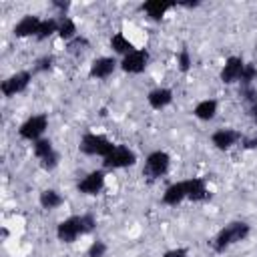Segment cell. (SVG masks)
<instances>
[{
	"mask_svg": "<svg viewBox=\"0 0 257 257\" xmlns=\"http://www.w3.org/2000/svg\"><path fill=\"white\" fill-rule=\"evenodd\" d=\"M96 227V219L92 213H82V215H72L66 217L56 225V237L62 243H74L78 237L92 233Z\"/></svg>",
	"mask_w": 257,
	"mask_h": 257,
	"instance_id": "1",
	"label": "cell"
},
{
	"mask_svg": "<svg viewBox=\"0 0 257 257\" xmlns=\"http://www.w3.org/2000/svg\"><path fill=\"white\" fill-rule=\"evenodd\" d=\"M251 233V225L247 221H231L227 223L223 229H219V233L213 237L211 245L215 253H225L229 247L245 241Z\"/></svg>",
	"mask_w": 257,
	"mask_h": 257,
	"instance_id": "2",
	"label": "cell"
},
{
	"mask_svg": "<svg viewBox=\"0 0 257 257\" xmlns=\"http://www.w3.org/2000/svg\"><path fill=\"white\" fill-rule=\"evenodd\" d=\"M114 147L116 145L110 139H106L104 135H96V133H84L82 139H80V143H78V151L82 155L100 157V159H104L106 155H110Z\"/></svg>",
	"mask_w": 257,
	"mask_h": 257,
	"instance_id": "3",
	"label": "cell"
},
{
	"mask_svg": "<svg viewBox=\"0 0 257 257\" xmlns=\"http://www.w3.org/2000/svg\"><path fill=\"white\" fill-rule=\"evenodd\" d=\"M169 169H171V155L167 151H153L145 159L143 173L151 179H161L169 173Z\"/></svg>",
	"mask_w": 257,
	"mask_h": 257,
	"instance_id": "4",
	"label": "cell"
},
{
	"mask_svg": "<svg viewBox=\"0 0 257 257\" xmlns=\"http://www.w3.org/2000/svg\"><path fill=\"white\" fill-rule=\"evenodd\" d=\"M137 163V153L124 145H116L112 149L110 155H106L102 159V167L106 171H116V169H126V167H133Z\"/></svg>",
	"mask_w": 257,
	"mask_h": 257,
	"instance_id": "5",
	"label": "cell"
},
{
	"mask_svg": "<svg viewBox=\"0 0 257 257\" xmlns=\"http://www.w3.org/2000/svg\"><path fill=\"white\" fill-rule=\"evenodd\" d=\"M46 128H48V116L46 114H32L18 126V137L34 143V141L44 137Z\"/></svg>",
	"mask_w": 257,
	"mask_h": 257,
	"instance_id": "6",
	"label": "cell"
},
{
	"mask_svg": "<svg viewBox=\"0 0 257 257\" xmlns=\"http://www.w3.org/2000/svg\"><path fill=\"white\" fill-rule=\"evenodd\" d=\"M30 82H32V72L30 70H18V72L10 74L6 80H2L0 90L6 98H10V96H16V94L24 92L30 86Z\"/></svg>",
	"mask_w": 257,
	"mask_h": 257,
	"instance_id": "7",
	"label": "cell"
},
{
	"mask_svg": "<svg viewBox=\"0 0 257 257\" xmlns=\"http://www.w3.org/2000/svg\"><path fill=\"white\" fill-rule=\"evenodd\" d=\"M149 60H151L149 50H145V48H135L131 54L122 56V60H120L118 64H120L122 72H126V74H141V72H145V68L149 66Z\"/></svg>",
	"mask_w": 257,
	"mask_h": 257,
	"instance_id": "8",
	"label": "cell"
},
{
	"mask_svg": "<svg viewBox=\"0 0 257 257\" xmlns=\"http://www.w3.org/2000/svg\"><path fill=\"white\" fill-rule=\"evenodd\" d=\"M104 183H106V173H104L102 169H94V171L86 173V175L78 181L76 189H78V193H82V195L94 197V195H98V193L104 189Z\"/></svg>",
	"mask_w": 257,
	"mask_h": 257,
	"instance_id": "9",
	"label": "cell"
},
{
	"mask_svg": "<svg viewBox=\"0 0 257 257\" xmlns=\"http://www.w3.org/2000/svg\"><path fill=\"white\" fill-rule=\"evenodd\" d=\"M245 64H247V62H245L241 56H229V58L225 60L221 72H219L221 82H225V84L239 82V80H241V74H243V70H245Z\"/></svg>",
	"mask_w": 257,
	"mask_h": 257,
	"instance_id": "10",
	"label": "cell"
},
{
	"mask_svg": "<svg viewBox=\"0 0 257 257\" xmlns=\"http://www.w3.org/2000/svg\"><path fill=\"white\" fill-rule=\"evenodd\" d=\"M116 66H118V62H116L114 56H98V58H94V60L90 62L88 76H90V78H98V80L108 78V76L116 70Z\"/></svg>",
	"mask_w": 257,
	"mask_h": 257,
	"instance_id": "11",
	"label": "cell"
},
{
	"mask_svg": "<svg viewBox=\"0 0 257 257\" xmlns=\"http://www.w3.org/2000/svg\"><path fill=\"white\" fill-rule=\"evenodd\" d=\"M241 133L239 131H233V128H217L213 135H211V143L217 151H229L231 147H235L239 141H241Z\"/></svg>",
	"mask_w": 257,
	"mask_h": 257,
	"instance_id": "12",
	"label": "cell"
},
{
	"mask_svg": "<svg viewBox=\"0 0 257 257\" xmlns=\"http://www.w3.org/2000/svg\"><path fill=\"white\" fill-rule=\"evenodd\" d=\"M40 22H42V18H38L36 14H26V16H22L16 24H14V36L16 38H28V36H34L36 38V34H38V28H40Z\"/></svg>",
	"mask_w": 257,
	"mask_h": 257,
	"instance_id": "13",
	"label": "cell"
},
{
	"mask_svg": "<svg viewBox=\"0 0 257 257\" xmlns=\"http://www.w3.org/2000/svg\"><path fill=\"white\" fill-rule=\"evenodd\" d=\"M187 187V199L193 203H203L209 199V187H207V179L203 177H191L185 181Z\"/></svg>",
	"mask_w": 257,
	"mask_h": 257,
	"instance_id": "14",
	"label": "cell"
},
{
	"mask_svg": "<svg viewBox=\"0 0 257 257\" xmlns=\"http://www.w3.org/2000/svg\"><path fill=\"white\" fill-rule=\"evenodd\" d=\"M147 102H149L151 108H155V110H163V108H167V106L173 102V90L167 88V86H157V88L149 90V94H147Z\"/></svg>",
	"mask_w": 257,
	"mask_h": 257,
	"instance_id": "15",
	"label": "cell"
},
{
	"mask_svg": "<svg viewBox=\"0 0 257 257\" xmlns=\"http://www.w3.org/2000/svg\"><path fill=\"white\" fill-rule=\"evenodd\" d=\"M185 199H187V187H185V181H177V183L169 185V187L165 189L163 197H161L163 205H167V207H177V205H181Z\"/></svg>",
	"mask_w": 257,
	"mask_h": 257,
	"instance_id": "16",
	"label": "cell"
},
{
	"mask_svg": "<svg viewBox=\"0 0 257 257\" xmlns=\"http://www.w3.org/2000/svg\"><path fill=\"white\" fill-rule=\"evenodd\" d=\"M217 110H219V102L215 98H205V100H199L193 108V114L199 118V120H213L217 116Z\"/></svg>",
	"mask_w": 257,
	"mask_h": 257,
	"instance_id": "17",
	"label": "cell"
},
{
	"mask_svg": "<svg viewBox=\"0 0 257 257\" xmlns=\"http://www.w3.org/2000/svg\"><path fill=\"white\" fill-rule=\"evenodd\" d=\"M173 6H177V4L163 2V0H147V2H143L141 8L147 12L149 18H153V20H161V18L167 14V10H171Z\"/></svg>",
	"mask_w": 257,
	"mask_h": 257,
	"instance_id": "18",
	"label": "cell"
},
{
	"mask_svg": "<svg viewBox=\"0 0 257 257\" xmlns=\"http://www.w3.org/2000/svg\"><path fill=\"white\" fill-rule=\"evenodd\" d=\"M38 203H40L42 209L52 211V209H58V207L64 203V197H62L56 189H44V191H40V195H38Z\"/></svg>",
	"mask_w": 257,
	"mask_h": 257,
	"instance_id": "19",
	"label": "cell"
},
{
	"mask_svg": "<svg viewBox=\"0 0 257 257\" xmlns=\"http://www.w3.org/2000/svg\"><path fill=\"white\" fill-rule=\"evenodd\" d=\"M110 48H112L114 54H120V56H126V54H131L135 50L133 42L122 32H116V34L110 36Z\"/></svg>",
	"mask_w": 257,
	"mask_h": 257,
	"instance_id": "20",
	"label": "cell"
},
{
	"mask_svg": "<svg viewBox=\"0 0 257 257\" xmlns=\"http://www.w3.org/2000/svg\"><path fill=\"white\" fill-rule=\"evenodd\" d=\"M76 24L72 18L68 16H60L58 18V38L64 40V42H70L72 38H76Z\"/></svg>",
	"mask_w": 257,
	"mask_h": 257,
	"instance_id": "21",
	"label": "cell"
},
{
	"mask_svg": "<svg viewBox=\"0 0 257 257\" xmlns=\"http://www.w3.org/2000/svg\"><path fill=\"white\" fill-rule=\"evenodd\" d=\"M52 34H58V18H46L40 22V28H38V34H36V40L42 42L46 38H50Z\"/></svg>",
	"mask_w": 257,
	"mask_h": 257,
	"instance_id": "22",
	"label": "cell"
},
{
	"mask_svg": "<svg viewBox=\"0 0 257 257\" xmlns=\"http://www.w3.org/2000/svg\"><path fill=\"white\" fill-rule=\"evenodd\" d=\"M54 151V147H52V141L50 139H38V141H34L32 143V153H34V157L40 161V159H44L46 155H50Z\"/></svg>",
	"mask_w": 257,
	"mask_h": 257,
	"instance_id": "23",
	"label": "cell"
},
{
	"mask_svg": "<svg viewBox=\"0 0 257 257\" xmlns=\"http://www.w3.org/2000/svg\"><path fill=\"white\" fill-rule=\"evenodd\" d=\"M88 46H90L88 38H84V36H76V38H72L70 42H66V52L72 54V56H78V54H82Z\"/></svg>",
	"mask_w": 257,
	"mask_h": 257,
	"instance_id": "24",
	"label": "cell"
},
{
	"mask_svg": "<svg viewBox=\"0 0 257 257\" xmlns=\"http://www.w3.org/2000/svg\"><path fill=\"white\" fill-rule=\"evenodd\" d=\"M106 251H108V245L102 239H94L86 249V257H104Z\"/></svg>",
	"mask_w": 257,
	"mask_h": 257,
	"instance_id": "25",
	"label": "cell"
},
{
	"mask_svg": "<svg viewBox=\"0 0 257 257\" xmlns=\"http://www.w3.org/2000/svg\"><path fill=\"white\" fill-rule=\"evenodd\" d=\"M177 66H179L181 72H189V70H191V66H193V58H191V54H189L187 48H181V52L177 54Z\"/></svg>",
	"mask_w": 257,
	"mask_h": 257,
	"instance_id": "26",
	"label": "cell"
},
{
	"mask_svg": "<svg viewBox=\"0 0 257 257\" xmlns=\"http://www.w3.org/2000/svg\"><path fill=\"white\" fill-rule=\"evenodd\" d=\"M52 66H54V56L52 54H44L34 62V70L32 72H48V70H52Z\"/></svg>",
	"mask_w": 257,
	"mask_h": 257,
	"instance_id": "27",
	"label": "cell"
},
{
	"mask_svg": "<svg viewBox=\"0 0 257 257\" xmlns=\"http://www.w3.org/2000/svg\"><path fill=\"white\" fill-rule=\"evenodd\" d=\"M255 76H257V68L253 64H245V70L241 74V80H239V86H249V84H255Z\"/></svg>",
	"mask_w": 257,
	"mask_h": 257,
	"instance_id": "28",
	"label": "cell"
},
{
	"mask_svg": "<svg viewBox=\"0 0 257 257\" xmlns=\"http://www.w3.org/2000/svg\"><path fill=\"white\" fill-rule=\"evenodd\" d=\"M58 163H60V155H58L56 151H52L50 155H46L44 159H40V167H42L44 171H54V169L58 167Z\"/></svg>",
	"mask_w": 257,
	"mask_h": 257,
	"instance_id": "29",
	"label": "cell"
},
{
	"mask_svg": "<svg viewBox=\"0 0 257 257\" xmlns=\"http://www.w3.org/2000/svg\"><path fill=\"white\" fill-rule=\"evenodd\" d=\"M163 257H189V249L187 247H175L163 253Z\"/></svg>",
	"mask_w": 257,
	"mask_h": 257,
	"instance_id": "30",
	"label": "cell"
},
{
	"mask_svg": "<svg viewBox=\"0 0 257 257\" xmlns=\"http://www.w3.org/2000/svg\"><path fill=\"white\" fill-rule=\"evenodd\" d=\"M247 112H249V116L253 118V122L257 124V100H253L251 104H247Z\"/></svg>",
	"mask_w": 257,
	"mask_h": 257,
	"instance_id": "31",
	"label": "cell"
},
{
	"mask_svg": "<svg viewBox=\"0 0 257 257\" xmlns=\"http://www.w3.org/2000/svg\"><path fill=\"white\" fill-rule=\"evenodd\" d=\"M241 143H243V149H257V137H253V139H241Z\"/></svg>",
	"mask_w": 257,
	"mask_h": 257,
	"instance_id": "32",
	"label": "cell"
},
{
	"mask_svg": "<svg viewBox=\"0 0 257 257\" xmlns=\"http://www.w3.org/2000/svg\"><path fill=\"white\" fill-rule=\"evenodd\" d=\"M52 6H54V8H58V10L62 12L60 16H64V12L70 8V4H68V2H58V0H54V2H52Z\"/></svg>",
	"mask_w": 257,
	"mask_h": 257,
	"instance_id": "33",
	"label": "cell"
},
{
	"mask_svg": "<svg viewBox=\"0 0 257 257\" xmlns=\"http://www.w3.org/2000/svg\"><path fill=\"white\" fill-rule=\"evenodd\" d=\"M177 6H181V8H197V6H201V2L199 0H195V2H179Z\"/></svg>",
	"mask_w": 257,
	"mask_h": 257,
	"instance_id": "34",
	"label": "cell"
},
{
	"mask_svg": "<svg viewBox=\"0 0 257 257\" xmlns=\"http://www.w3.org/2000/svg\"><path fill=\"white\" fill-rule=\"evenodd\" d=\"M255 82H257V76H255Z\"/></svg>",
	"mask_w": 257,
	"mask_h": 257,
	"instance_id": "35",
	"label": "cell"
}]
</instances>
